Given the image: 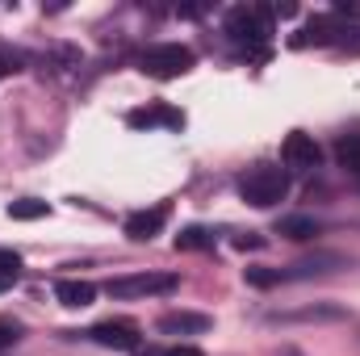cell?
Segmentation results:
<instances>
[{
    "instance_id": "e0dca14e",
    "label": "cell",
    "mask_w": 360,
    "mask_h": 356,
    "mask_svg": "<svg viewBox=\"0 0 360 356\" xmlns=\"http://www.w3.org/2000/svg\"><path fill=\"white\" fill-rule=\"evenodd\" d=\"M17 340H21V323H17V319H0V352L13 348Z\"/></svg>"
},
{
    "instance_id": "603a6c76",
    "label": "cell",
    "mask_w": 360,
    "mask_h": 356,
    "mask_svg": "<svg viewBox=\"0 0 360 356\" xmlns=\"http://www.w3.org/2000/svg\"><path fill=\"white\" fill-rule=\"evenodd\" d=\"M285 356H302V352H293V348H289V352H285Z\"/></svg>"
},
{
    "instance_id": "8992f818",
    "label": "cell",
    "mask_w": 360,
    "mask_h": 356,
    "mask_svg": "<svg viewBox=\"0 0 360 356\" xmlns=\"http://www.w3.org/2000/svg\"><path fill=\"white\" fill-rule=\"evenodd\" d=\"M92 340L101 344V348H122V352H130V348H139V323H130V319H105V323H96L89 331Z\"/></svg>"
},
{
    "instance_id": "5bb4252c",
    "label": "cell",
    "mask_w": 360,
    "mask_h": 356,
    "mask_svg": "<svg viewBox=\"0 0 360 356\" xmlns=\"http://www.w3.org/2000/svg\"><path fill=\"white\" fill-rule=\"evenodd\" d=\"M335 160H340V168L360 172V134H344V139L335 143Z\"/></svg>"
},
{
    "instance_id": "30bf717a",
    "label": "cell",
    "mask_w": 360,
    "mask_h": 356,
    "mask_svg": "<svg viewBox=\"0 0 360 356\" xmlns=\"http://www.w3.org/2000/svg\"><path fill=\"white\" fill-rule=\"evenodd\" d=\"M55 298L68 310H84V306L96 302V285L92 281H76V276H63V281H55Z\"/></svg>"
},
{
    "instance_id": "ba28073f",
    "label": "cell",
    "mask_w": 360,
    "mask_h": 356,
    "mask_svg": "<svg viewBox=\"0 0 360 356\" xmlns=\"http://www.w3.org/2000/svg\"><path fill=\"white\" fill-rule=\"evenodd\" d=\"M126 122H130L134 130H151V126L180 130V126H184V113H180V109H172V105H143V109H134Z\"/></svg>"
},
{
    "instance_id": "5b68a950",
    "label": "cell",
    "mask_w": 360,
    "mask_h": 356,
    "mask_svg": "<svg viewBox=\"0 0 360 356\" xmlns=\"http://www.w3.org/2000/svg\"><path fill=\"white\" fill-rule=\"evenodd\" d=\"M281 155H285V168H293V172H314V168L323 164V147H319L314 134H306V130H293V134L285 139Z\"/></svg>"
},
{
    "instance_id": "ac0fdd59",
    "label": "cell",
    "mask_w": 360,
    "mask_h": 356,
    "mask_svg": "<svg viewBox=\"0 0 360 356\" xmlns=\"http://www.w3.org/2000/svg\"><path fill=\"white\" fill-rule=\"evenodd\" d=\"M17 68H21V51L0 46V76H8V72H17Z\"/></svg>"
},
{
    "instance_id": "52a82bcc",
    "label": "cell",
    "mask_w": 360,
    "mask_h": 356,
    "mask_svg": "<svg viewBox=\"0 0 360 356\" xmlns=\"http://www.w3.org/2000/svg\"><path fill=\"white\" fill-rule=\"evenodd\" d=\"M164 222H168V205L139 210V214H130V218H126V235H130L134 243H151V239L164 231Z\"/></svg>"
},
{
    "instance_id": "2e32d148",
    "label": "cell",
    "mask_w": 360,
    "mask_h": 356,
    "mask_svg": "<svg viewBox=\"0 0 360 356\" xmlns=\"http://www.w3.org/2000/svg\"><path fill=\"white\" fill-rule=\"evenodd\" d=\"M306 34H310L314 42H335V34H348V30H340V21H331V17H314V21L306 25Z\"/></svg>"
},
{
    "instance_id": "7a4b0ae2",
    "label": "cell",
    "mask_w": 360,
    "mask_h": 356,
    "mask_svg": "<svg viewBox=\"0 0 360 356\" xmlns=\"http://www.w3.org/2000/svg\"><path fill=\"white\" fill-rule=\"evenodd\" d=\"M193 63H197V55H193L188 46H180V42H160V46H147V51L139 55V68H143L147 76H155V80H176V76H184Z\"/></svg>"
},
{
    "instance_id": "4fadbf2b",
    "label": "cell",
    "mask_w": 360,
    "mask_h": 356,
    "mask_svg": "<svg viewBox=\"0 0 360 356\" xmlns=\"http://www.w3.org/2000/svg\"><path fill=\"white\" fill-rule=\"evenodd\" d=\"M46 214H51V205H46V201H38V197L8 201V218H17V222H34V218H46Z\"/></svg>"
},
{
    "instance_id": "9c48e42d",
    "label": "cell",
    "mask_w": 360,
    "mask_h": 356,
    "mask_svg": "<svg viewBox=\"0 0 360 356\" xmlns=\"http://www.w3.org/2000/svg\"><path fill=\"white\" fill-rule=\"evenodd\" d=\"M160 336H201L210 331V314H193V310H172L155 323Z\"/></svg>"
},
{
    "instance_id": "8fae6325",
    "label": "cell",
    "mask_w": 360,
    "mask_h": 356,
    "mask_svg": "<svg viewBox=\"0 0 360 356\" xmlns=\"http://www.w3.org/2000/svg\"><path fill=\"white\" fill-rule=\"evenodd\" d=\"M276 231H281L285 239L306 243V239H314V235H319V222H314V218H306V214H293V218H281V222H276Z\"/></svg>"
},
{
    "instance_id": "d6986e66",
    "label": "cell",
    "mask_w": 360,
    "mask_h": 356,
    "mask_svg": "<svg viewBox=\"0 0 360 356\" xmlns=\"http://www.w3.org/2000/svg\"><path fill=\"white\" fill-rule=\"evenodd\" d=\"M0 268H4V272H21V256H17V252H4V248H0Z\"/></svg>"
},
{
    "instance_id": "6da1fadb",
    "label": "cell",
    "mask_w": 360,
    "mask_h": 356,
    "mask_svg": "<svg viewBox=\"0 0 360 356\" xmlns=\"http://www.w3.org/2000/svg\"><path fill=\"white\" fill-rule=\"evenodd\" d=\"M239 193L248 205L256 210H269V205H281L289 197V172L285 168H272V164H256L248 177L239 180Z\"/></svg>"
},
{
    "instance_id": "9a60e30c",
    "label": "cell",
    "mask_w": 360,
    "mask_h": 356,
    "mask_svg": "<svg viewBox=\"0 0 360 356\" xmlns=\"http://www.w3.org/2000/svg\"><path fill=\"white\" fill-rule=\"evenodd\" d=\"M243 276H248V285H256V289H272V285H281V281H285V272H281V268H260V265L243 268Z\"/></svg>"
},
{
    "instance_id": "3957f363",
    "label": "cell",
    "mask_w": 360,
    "mask_h": 356,
    "mask_svg": "<svg viewBox=\"0 0 360 356\" xmlns=\"http://www.w3.org/2000/svg\"><path fill=\"white\" fill-rule=\"evenodd\" d=\"M226 34L235 42H264L272 34V8H260V4H235L226 13Z\"/></svg>"
},
{
    "instance_id": "277c9868",
    "label": "cell",
    "mask_w": 360,
    "mask_h": 356,
    "mask_svg": "<svg viewBox=\"0 0 360 356\" xmlns=\"http://www.w3.org/2000/svg\"><path fill=\"white\" fill-rule=\"evenodd\" d=\"M180 281L172 272H134V276H113L109 285H105V293L109 298H122V302H130V298H151V293H172Z\"/></svg>"
},
{
    "instance_id": "44dd1931",
    "label": "cell",
    "mask_w": 360,
    "mask_h": 356,
    "mask_svg": "<svg viewBox=\"0 0 360 356\" xmlns=\"http://www.w3.org/2000/svg\"><path fill=\"white\" fill-rule=\"evenodd\" d=\"M155 356H205L201 348H193V344H176V348H168V352H155Z\"/></svg>"
},
{
    "instance_id": "7c38bea8",
    "label": "cell",
    "mask_w": 360,
    "mask_h": 356,
    "mask_svg": "<svg viewBox=\"0 0 360 356\" xmlns=\"http://www.w3.org/2000/svg\"><path fill=\"white\" fill-rule=\"evenodd\" d=\"M205 248H214V231L205 227H184L176 235V252H205Z\"/></svg>"
},
{
    "instance_id": "7402d4cb",
    "label": "cell",
    "mask_w": 360,
    "mask_h": 356,
    "mask_svg": "<svg viewBox=\"0 0 360 356\" xmlns=\"http://www.w3.org/2000/svg\"><path fill=\"white\" fill-rule=\"evenodd\" d=\"M17 276H21V272H4V268H0V293H4V289H13V285H17Z\"/></svg>"
},
{
    "instance_id": "ffe728a7",
    "label": "cell",
    "mask_w": 360,
    "mask_h": 356,
    "mask_svg": "<svg viewBox=\"0 0 360 356\" xmlns=\"http://www.w3.org/2000/svg\"><path fill=\"white\" fill-rule=\"evenodd\" d=\"M235 248H239V252H248V248L256 252V248H264V239H260V235H239V239H235Z\"/></svg>"
}]
</instances>
